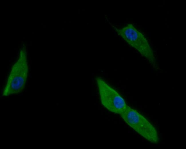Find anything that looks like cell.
<instances>
[{"mask_svg":"<svg viewBox=\"0 0 186 149\" xmlns=\"http://www.w3.org/2000/svg\"><path fill=\"white\" fill-rule=\"evenodd\" d=\"M117 34L129 45L137 50L155 69L158 66L153 51L144 35L132 23L118 28L110 23Z\"/></svg>","mask_w":186,"mask_h":149,"instance_id":"6da1fadb","label":"cell"},{"mask_svg":"<svg viewBox=\"0 0 186 149\" xmlns=\"http://www.w3.org/2000/svg\"><path fill=\"white\" fill-rule=\"evenodd\" d=\"M28 72L27 52L24 46L20 50L18 60L12 66L2 96H7L22 92L25 87Z\"/></svg>","mask_w":186,"mask_h":149,"instance_id":"7a4b0ae2","label":"cell"},{"mask_svg":"<svg viewBox=\"0 0 186 149\" xmlns=\"http://www.w3.org/2000/svg\"><path fill=\"white\" fill-rule=\"evenodd\" d=\"M131 128L149 142L157 143L159 138L154 127L143 115L128 105L120 115Z\"/></svg>","mask_w":186,"mask_h":149,"instance_id":"3957f363","label":"cell"},{"mask_svg":"<svg viewBox=\"0 0 186 149\" xmlns=\"http://www.w3.org/2000/svg\"><path fill=\"white\" fill-rule=\"evenodd\" d=\"M96 80L102 104L109 111L120 115L128 106L124 99L102 79Z\"/></svg>","mask_w":186,"mask_h":149,"instance_id":"277c9868","label":"cell"}]
</instances>
